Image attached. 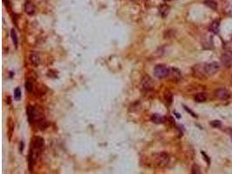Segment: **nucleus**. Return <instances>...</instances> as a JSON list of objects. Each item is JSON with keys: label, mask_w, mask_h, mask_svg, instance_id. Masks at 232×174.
<instances>
[{"label": "nucleus", "mask_w": 232, "mask_h": 174, "mask_svg": "<svg viewBox=\"0 0 232 174\" xmlns=\"http://www.w3.org/2000/svg\"><path fill=\"white\" fill-rule=\"evenodd\" d=\"M159 12L161 14V16L164 18L168 16V14L169 12V7L168 6L167 4H163L160 6L159 8Z\"/></svg>", "instance_id": "obj_14"}, {"label": "nucleus", "mask_w": 232, "mask_h": 174, "mask_svg": "<svg viewBox=\"0 0 232 174\" xmlns=\"http://www.w3.org/2000/svg\"><path fill=\"white\" fill-rule=\"evenodd\" d=\"M194 76L198 79H204L206 77V71L204 65H196L193 67Z\"/></svg>", "instance_id": "obj_5"}, {"label": "nucleus", "mask_w": 232, "mask_h": 174, "mask_svg": "<svg viewBox=\"0 0 232 174\" xmlns=\"http://www.w3.org/2000/svg\"><path fill=\"white\" fill-rule=\"evenodd\" d=\"M169 68H168L164 65H157L154 69L155 76L157 79H164L169 76Z\"/></svg>", "instance_id": "obj_3"}, {"label": "nucleus", "mask_w": 232, "mask_h": 174, "mask_svg": "<svg viewBox=\"0 0 232 174\" xmlns=\"http://www.w3.org/2000/svg\"><path fill=\"white\" fill-rule=\"evenodd\" d=\"M151 121H152L153 123H155V124H163V123L165 122V118H164V117H163V116L160 115V114H156V113L151 115Z\"/></svg>", "instance_id": "obj_13"}, {"label": "nucleus", "mask_w": 232, "mask_h": 174, "mask_svg": "<svg viewBox=\"0 0 232 174\" xmlns=\"http://www.w3.org/2000/svg\"><path fill=\"white\" fill-rule=\"evenodd\" d=\"M25 11L28 15H33L36 12V8L35 5L31 2V1H27L25 4Z\"/></svg>", "instance_id": "obj_10"}, {"label": "nucleus", "mask_w": 232, "mask_h": 174, "mask_svg": "<svg viewBox=\"0 0 232 174\" xmlns=\"http://www.w3.org/2000/svg\"><path fill=\"white\" fill-rule=\"evenodd\" d=\"M26 113H27V119L28 121L31 124H32V123L34 122L35 117H36V111L33 106H28L26 107Z\"/></svg>", "instance_id": "obj_8"}, {"label": "nucleus", "mask_w": 232, "mask_h": 174, "mask_svg": "<svg viewBox=\"0 0 232 174\" xmlns=\"http://www.w3.org/2000/svg\"><path fill=\"white\" fill-rule=\"evenodd\" d=\"M231 138H232V129L231 130Z\"/></svg>", "instance_id": "obj_28"}, {"label": "nucleus", "mask_w": 232, "mask_h": 174, "mask_svg": "<svg viewBox=\"0 0 232 174\" xmlns=\"http://www.w3.org/2000/svg\"><path fill=\"white\" fill-rule=\"evenodd\" d=\"M11 37H12V39L14 45H15L16 48H17V44H18V39H17V36L16 31H15L14 29H12V31H11Z\"/></svg>", "instance_id": "obj_18"}, {"label": "nucleus", "mask_w": 232, "mask_h": 174, "mask_svg": "<svg viewBox=\"0 0 232 174\" xmlns=\"http://www.w3.org/2000/svg\"><path fill=\"white\" fill-rule=\"evenodd\" d=\"M131 1H137V0H131Z\"/></svg>", "instance_id": "obj_29"}, {"label": "nucleus", "mask_w": 232, "mask_h": 174, "mask_svg": "<svg viewBox=\"0 0 232 174\" xmlns=\"http://www.w3.org/2000/svg\"><path fill=\"white\" fill-rule=\"evenodd\" d=\"M215 95L217 98L219 99H223V100H225V99H228L230 98V93L229 92L226 90V89H223V88H220V89H217L215 92Z\"/></svg>", "instance_id": "obj_9"}, {"label": "nucleus", "mask_w": 232, "mask_h": 174, "mask_svg": "<svg viewBox=\"0 0 232 174\" xmlns=\"http://www.w3.org/2000/svg\"><path fill=\"white\" fill-rule=\"evenodd\" d=\"M209 30L215 33V34H217L218 31H219V22L218 21H214L212 22V24L210 25V27H209Z\"/></svg>", "instance_id": "obj_17"}, {"label": "nucleus", "mask_w": 232, "mask_h": 174, "mask_svg": "<svg viewBox=\"0 0 232 174\" xmlns=\"http://www.w3.org/2000/svg\"><path fill=\"white\" fill-rule=\"evenodd\" d=\"M207 99V96L205 93H197L196 96H195V101L197 102V103H203V102H205Z\"/></svg>", "instance_id": "obj_15"}, {"label": "nucleus", "mask_w": 232, "mask_h": 174, "mask_svg": "<svg viewBox=\"0 0 232 174\" xmlns=\"http://www.w3.org/2000/svg\"><path fill=\"white\" fill-rule=\"evenodd\" d=\"M25 89L27 92H31L32 90H33V84L31 83V80H27L25 82Z\"/></svg>", "instance_id": "obj_21"}, {"label": "nucleus", "mask_w": 232, "mask_h": 174, "mask_svg": "<svg viewBox=\"0 0 232 174\" xmlns=\"http://www.w3.org/2000/svg\"><path fill=\"white\" fill-rule=\"evenodd\" d=\"M44 146V139L42 137L36 136L31 139V151H34L38 155L39 154L41 149Z\"/></svg>", "instance_id": "obj_1"}, {"label": "nucleus", "mask_w": 232, "mask_h": 174, "mask_svg": "<svg viewBox=\"0 0 232 174\" xmlns=\"http://www.w3.org/2000/svg\"><path fill=\"white\" fill-rule=\"evenodd\" d=\"M142 89L144 92H150L152 91L154 88V84L152 82V79L149 77V76H145L142 79Z\"/></svg>", "instance_id": "obj_6"}, {"label": "nucleus", "mask_w": 232, "mask_h": 174, "mask_svg": "<svg viewBox=\"0 0 232 174\" xmlns=\"http://www.w3.org/2000/svg\"><path fill=\"white\" fill-rule=\"evenodd\" d=\"M169 157L166 152H159L155 157V163L158 167H165L169 164Z\"/></svg>", "instance_id": "obj_2"}, {"label": "nucleus", "mask_w": 232, "mask_h": 174, "mask_svg": "<svg viewBox=\"0 0 232 174\" xmlns=\"http://www.w3.org/2000/svg\"><path fill=\"white\" fill-rule=\"evenodd\" d=\"M30 59H31V64L35 67L39 66L40 62H41V60H40V56H39V54L37 53V52L31 53V57H30Z\"/></svg>", "instance_id": "obj_12"}, {"label": "nucleus", "mask_w": 232, "mask_h": 174, "mask_svg": "<svg viewBox=\"0 0 232 174\" xmlns=\"http://www.w3.org/2000/svg\"><path fill=\"white\" fill-rule=\"evenodd\" d=\"M23 149H24V143H23V142H20V146H19V151H20V152L23 151Z\"/></svg>", "instance_id": "obj_27"}, {"label": "nucleus", "mask_w": 232, "mask_h": 174, "mask_svg": "<svg viewBox=\"0 0 232 174\" xmlns=\"http://www.w3.org/2000/svg\"><path fill=\"white\" fill-rule=\"evenodd\" d=\"M37 126H38V128H39V130L43 131V130H44L48 126V122L46 120H44V119H40L37 122Z\"/></svg>", "instance_id": "obj_16"}, {"label": "nucleus", "mask_w": 232, "mask_h": 174, "mask_svg": "<svg viewBox=\"0 0 232 174\" xmlns=\"http://www.w3.org/2000/svg\"><path fill=\"white\" fill-rule=\"evenodd\" d=\"M204 68L207 75L213 76L219 71L220 66L217 62H210L208 64H204Z\"/></svg>", "instance_id": "obj_4"}, {"label": "nucleus", "mask_w": 232, "mask_h": 174, "mask_svg": "<svg viewBox=\"0 0 232 174\" xmlns=\"http://www.w3.org/2000/svg\"><path fill=\"white\" fill-rule=\"evenodd\" d=\"M202 154H203V156H204V159L206 160V162L208 163V165H209V163H210V160H209V159L208 158V156H207L206 154H205V152H204V151H202L201 152Z\"/></svg>", "instance_id": "obj_26"}, {"label": "nucleus", "mask_w": 232, "mask_h": 174, "mask_svg": "<svg viewBox=\"0 0 232 174\" xmlns=\"http://www.w3.org/2000/svg\"><path fill=\"white\" fill-rule=\"evenodd\" d=\"M169 76L172 79H179L181 78V72L177 68H170L169 69Z\"/></svg>", "instance_id": "obj_11"}, {"label": "nucleus", "mask_w": 232, "mask_h": 174, "mask_svg": "<svg viewBox=\"0 0 232 174\" xmlns=\"http://www.w3.org/2000/svg\"><path fill=\"white\" fill-rule=\"evenodd\" d=\"M204 4H206L208 7H209L210 9H212V10H217V4L216 2H214V1H212V0H206V1L204 2Z\"/></svg>", "instance_id": "obj_19"}, {"label": "nucleus", "mask_w": 232, "mask_h": 174, "mask_svg": "<svg viewBox=\"0 0 232 174\" xmlns=\"http://www.w3.org/2000/svg\"><path fill=\"white\" fill-rule=\"evenodd\" d=\"M164 98H165L166 102H167L169 105H170V104L172 103L173 98H172V94L170 93V92H166L165 95H164Z\"/></svg>", "instance_id": "obj_23"}, {"label": "nucleus", "mask_w": 232, "mask_h": 174, "mask_svg": "<svg viewBox=\"0 0 232 174\" xmlns=\"http://www.w3.org/2000/svg\"><path fill=\"white\" fill-rule=\"evenodd\" d=\"M183 107H184V109H185V110H186V111H188L189 113H191V116H192V117H194V118H196V114L194 113V112H193V111H191V110H190L189 108L187 107V106H183Z\"/></svg>", "instance_id": "obj_25"}, {"label": "nucleus", "mask_w": 232, "mask_h": 174, "mask_svg": "<svg viewBox=\"0 0 232 174\" xmlns=\"http://www.w3.org/2000/svg\"><path fill=\"white\" fill-rule=\"evenodd\" d=\"M210 125H211V126H213V127H216V128H217V127H220V126H221V122L218 120L212 121V122H210Z\"/></svg>", "instance_id": "obj_24"}, {"label": "nucleus", "mask_w": 232, "mask_h": 174, "mask_svg": "<svg viewBox=\"0 0 232 174\" xmlns=\"http://www.w3.org/2000/svg\"><path fill=\"white\" fill-rule=\"evenodd\" d=\"M14 98L18 101L21 99V90L19 87H17L15 90H14Z\"/></svg>", "instance_id": "obj_20"}, {"label": "nucleus", "mask_w": 232, "mask_h": 174, "mask_svg": "<svg viewBox=\"0 0 232 174\" xmlns=\"http://www.w3.org/2000/svg\"><path fill=\"white\" fill-rule=\"evenodd\" d=\"M221 61L223 66L226 68H230L232 66V54L230 52H224L222 55Z\"/></svg>", "instance_id": "obj_7"}, {"label": "nucleus", "mask_w": 232, "mask_h": 174, "mask_svg": "<svg viewBox=\"0 0 232 174\" xmlns=\"http://www.w3.org/2000/svg\"><path fill=\"white\" fill-rule=\"evenodd\" d=\"M191 173L192 174H200L201 172H200V167L196 165V164H194L191 167Z\"/></svg>", "instance_id": "obj_22"}]
</instances>
